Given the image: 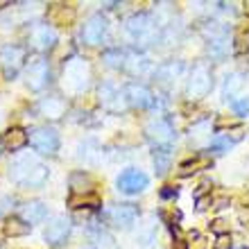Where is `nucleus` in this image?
I'll use <instances>...</instances> for the list:
<instances>
[{
	"label": "nucleus",
	"instance_id": "obj_14",
	"mask_svg": "<svg viewBox=\"0 0 249 249\" xmlns=\"http://www.w3.org/2000/svg\"><path fill=\"white\" fill-rule=\"evenodd\" d=\"M77 18V9L75 5H68V2H54V5L48 7V23L59 27H71Z\"/></svg>",
	"mask_w": 249,
	"mask_h": 249
},
{
	"label": "nucleus",
	"instance_id": "obj_9",
	"mask_svg": "<svg viewBox=\"0 0 249 249\" xmlns=\"http://www.w3.org/2000/svg\"><path fill=\"white\" fill-rule=\"evenodd\" d=\"M154 20L147 16V14H136L127 18V34H129L134 41H141V43H147V41L154 39Z\"/></svg>",
	"mask_w": 249,
	"mask_h": 249
},
{
	"label": "nucleus",
	"instance_id": "obj_27",
	"mask_svg": "<svg viewBox=\"0 0 249 249\" xmlns=\"http://www.w3.org/2000/svg\"><path fill=\"white\" fill-rule=\"evenodd\" d=\"M209 204H213L211 193H206L204 197H197V211H206V209H209Z\"/></svg>",
	"mask_w": 249,
	"mask_h": 249
},
{
	"label": "nucleus",
	"instance_id": "obj_31",
	"mask_svg": "<svg viewBox=\"0 0 249 249\" xmlns=\"http://www.w3.org/2000/svg\"><path fill=\"white\" fill-rule=\"evenodd\" d=\"M177 195V188H172V186H165L163 190H161V197H165V199H168V197H175Z\"/></svg>",
	"mask_w": 249,
	"mask_h": 249
},
{
	"label": "nucleus",
	"instance_id": "obj_21",
	"mask_svg": "<svg viewBox=\"0 0 249 249\" xmlns=\"http://www.w3.org/2000/svg\"><path fill=\"white\" fill-rule=\"evenodd\" d=\"M233 53L236 54H249V25L243 23V25L236 30V36H233Z\"/></svg>",
	"mask_w": 249,
	"mask_h": 249
},
{
	"label": "nucleus",
	"instance_id": "obj_4",
	"mask_svg": "<svg viewBox=\"0 0 249 249\" xmlns=\"http://www.w3.org/2000/svg\"><path fill=\"white\" fill-rule=\"evenodd\" d=\"M211 86H213V79H211L209 66L197 64L195 68H193L188 86H186V95H188V100H199L211 91Z\"/></svg>",
	"mask_w": 249,
	"mask_h": 249
},
{
	"label": "nucleus",
	"instance_id": "obj_8",
	"mask_svg": "<svg viewBox=\"0 0 249 249\" xmlns=\"http://www.w3.org/2000/svg\"><path fill=\"white\" fill-rule=\"evenodd\" d=\"M107 32H109L107 18L102 14H93L91 18L84 23V27H82V41L86 46H100L107 39Z\"/></svg>",
	"mask_w": 249,
	"mask_h": 249
},
{
	"label": "nucleus",
	"instance_id": "obj_6",
	"mask_svg": "<svg viewBox=\"0 0 249 249\" xmlns=\"http://www.w3.org/2000/svg\"><path fill=\"white\" fill-rule=\"evenodd\" d=\"M107 222L116 227V229H129L131 224L136 222L138 217V209L134 204H116V206H109V209L102 213Z\"/></svg>",
	"mask_w": 249,
	"mask_h": 249
},
{
	"label": "nucleus",
	"instance_id": "obj_26",
	"mask_svg": "<svg viewBox=\"0 0 249 249\" xmlns=\"http://www.w3.org/2000/svg\"><path fill=\"white\" fill-rule=\"evenodd\" d=\"M188 249H206V240L204 238H199L193 231V236H190V243H188Z\"/></svg>",
	"mask_w": 249,
	"mask_h": 249
},
{
	"label": "nucleus",
	"instance_id": "obj_7",
	"mask_svg": "<svg viewBox=\"0 0 249 249\" xmlns=\"http://www.w3.org/2000/svg\"><path fill=\"white\" fill-rule=\"evenodd\" d=\"M116 186H118V190L124 193V195H138V193H143V190L150 186V177H147L143 170L127 168V170L118 177Z\"/></svg>",
	"mask_w": 249,
	"mask_h": 249
},
{
	"label": "nucleus",
	"instance_id": "obj_2",
	"mask_svg": "<svg viewBox=\"0 0 249 249\" xmlns=\"http://www.w3.org/2000/svg\"><path fill=\"white\" fill-rule=\"evenodd\" d=\"M27 64V50L23 46H2L0 48V68L7 79H12L18 75V71Z\"/></svg>",
	"mask_w": 249,
	"mask_h": 249
},
{
	"label": "nucleus",
	"instance_id": "obj_20",
	"mask_svg": "<svg viewBox=\"0 0 249 249\" xmlns=\"http://www.w3.org/2000/svg\"><path fill=\"white\" fill-rule=\"evenodd\" d=\"M68 206L71 209H100L102 206V199L95 193H89V195H72L68 199Z\"/></svg>",
	"mask_w": 249,
	"mask_h": 249
},
{
	"label": "nucleus",
	"instance_id": "obj_23",
	"mask_svg": "<svg viewBox=\"0 0 249 249\" xmlns=\"http://www.w3.org/2000/svg\"><path fill=\"white\" fill-rule=\"evenodd\" d=\"M231 111L236 116H247L249 113V98H238L231 102Z\"/></svg>",
	"mask_w": 249,
	"mask_h": 249
},
{
	"label": "nucleus",
	"instance_id": "obj_32",
	"mask_svg": "<svg viewBox=\"0 0 249 249\" xmlns=\"http://www.w3.org/2000/svg\"><path fill=\"white\" fill-rule=\"evenodd\" d=\"M175 249H188V243H186V240H177V243H175Z\"/></svg>",
	"mask_w": 249,
	"mask_h": 249
},
{
	"label": "nucleus",
	"instance_id": "obj_24",
	"mask_svg": "<svg viewBox=\"0 0 249 249\" xmlns=\"http://www.w3.org/2000/svg\"><path fill=\"white\" fill-rule=\"evenodd\" d=\"M211 231H213L215 236H227V233H229V224L217 217V220H213V222H211Z\"/></svg>",
	"mask_w": 249,
	"mask_h": 249
},
{
	"label": "nucleus",
	"instance_id": "obj_10",
	"mask_svg": "<svg viewBox=\"0 0 249 249\" xmlns=\"http://www.w3.org/2000/svg\"><path fill=\"white\" fill-rule=\"evenodd\" d=\"M145 134H147V138H150L152 143H157V147H168V145L175 141V129H172L170 120L165 118H154L150 120V124H147V129H145Z\"/></svg>",
	"mask_w": 249,
	"mask_h": 249
},
{
	"label": "nucleus",
	"instance_id": "obj_13",
	"mask_svg": "<svg viewBox=\"0 0 249 249\" xmlns=\"http://www.w3.org/2000/svg\"><path fill=\"white\" fill-rule=\"evenodd\" d=\"M124 98L134 109H150L154 107V93L143 84H127L124 86Z\"/></svg>",
	"mask_w": 249,
	"mask_h": 249
},
{
	"label": "nucleus",
	"instance_id": "obj_17",
	"mask_svg": "<svg viewBox=\"0 0 249 249\" xmlns=\"http://www.w3.org/2000/svg\"><path fill=\"white\" fill-rule=\"evenodd\" d=\"M211 161L209 157H204V154H197V157L188 159V161H184V163L179 165V177H190V175H197L199 170H206V168H211Z\"/></svg>",
	"mask_w": 249,
	"mask_h": 249
},
{
	"label": "nucleus",
	"instance_id": "obj_22",
	"mask_svg": "<svg viewBox=\"0 0 249 249\" xmlns=\"http://www.w3.org/2000/svg\"><path fill=\"white\" fill-rule=\"evenodd\" d=\"M154 168H157V175L168 172V168H170V150L168 147H157L154 150Z\"/></svg>",
	"mask_w": 249,
	"mask_h": 249
},
{
	"label": "nucleus",
	"instance_id": "obj_19",
	"mask_svg": "<svg viewBox=\"0 0 249 249\" xmlns=\"http://www.w3.org/2000/svg\"><path fill=\"white\" fill-rule=\"evenodd\" d=\"M93 179L84 172H72L71 175V188H72V195H89L93 193Z\"/></svg>",
	"mask_w": 249,
	"mask_h": 249
},
{
	"label": "nucleus",
	"instance_id": "obj_12",
	"mask_svg": "<svg viewBox=\"0 0 249 249\" xmlns=\"http://www.w3.org/2000/svg\"><path fill=\"white\" fill-rule=\"evenodd\" d=\"M27 39H30V43H32L36 50H50V48H54V43H57V34H54V30L50 25H46V23H36V25L30 27Z\"/></svg>",
	"mask_w": 249,
	"mask_h": 249
},
{
	"label": "nucleus",
	"instance_id": "obj_15",
	"mask_svg": "<svg viewBox=\"0 0 249 249\" xmlns=\"http://www.w3.org/2000/svg\"><path fill=\"white\" fill-rule=\"evenodd\" d=\"M2 147L9 152H18L23 150L27 143H30V134H27L23 127H9V129L2 134Z\"/></svg>",
	"mask_w": 249,
	"mask_h": 249
},
{
	"label": "nucleus",
	"instance_id": "obj_5",
	"mask_svg": "<svg viewBox=\"0 0 249 249\" xmlns=\"http://www.w3.org/2000/svg\"><path fill=\"white\" fill-rule=\"evenodd\" d=\"M30 145L39 154H54L59 150V134L53 129V127H36V129L30 131Z\"/></svg>",
	"mask_w": 249,
	"mask_h": 249
},
{
	"label": "nucleus",
	"instance_id": "obj_1",
	"mask_svg": "<svg viewBox=\"0 0 249 249\" xmlns=\"http://www.w3.org/2000/svg\"><path fill=\"white\" fill-rule=\"evenodd\" d=\"M9 177H12L14 184L25 186V188H36V186H43V184H46L48 168L41 163L36 157L20 154V157H16L12 161Z\"/></svg>",
	"mask_w": 249,
	"mask_h": 249
},
{
	"label": "nucleus",
	"instance_id": "obj_25",
	"mask_svg": "<svg viewBox=\"0 0 249 249\" xmlns=\"http://www.w3.org/2000/svg\"><path fill=\"white\" fill-rule=\"evenodd\" d=\"M213 249H233V243H231V236H217L215 243H213Z\"/></svg>",
	"mask_w": 249,
	"mask_h": 249
},
{
	"label": "nucleus",
	"instance_id": "obj_3",
	"mask_svg": "<svg viewBox=\"0 0 249 249\" xmlns=\"http://www.w3.org/2000/svg\"><path fill=\"white\" fill-rule=\"evenodd\" d=\"M25 77H27V86L32 91H41L46 89L48 77H50V68H48V61L41 57V54H34L30 57L25 64Z\"/></svg>",
	"mask_w": 249,
	"mask_h": 249
},
{
	"label": "nucleus",
	"instance_id": "obj_29",
	"mask_svg": "<svg viewBox=\"0 0 249 249\" xmlns=\"http://www.w3.org/2000/svg\"><path fill=\"white\" fill-rule=\"evenodd\" d=\"M233 124H238L233 118H217V120H215V129L220 131L222 127H233Z\"/></svg>",
	"mask_w": 249,
	"mask_h": 249
},
{
	"label": "nucleus",
	"instance_id": "obj_30",
	"mask_svg": "<svg viewBox=\"0 0 249 249\" xmlns=\"http://www.w3.org/2000/svg\"><path fill=\"white\" fill-rule=\"evenodd\" d=\"M233 82H229V79H227V84H224V93H231L233 91V89H238V86H240V77H238V75H233Z\"/></svg>",
	"mask_w": 249,
	"mask_h": 249
},
{
	"label": "nucleus",
	"instance_id": "obj_11",
	"mask_svg": "<svg viewBox=\"0 0 249 249\" xmlns=\"http://www.w3.org/2000/svg\"><path fill=\"white\" fill-rule=\"evenodd\" d=\"M71 220L64 215L54 217L53 222L46 227V231H43V238H46V243L50 245V247H59V245H64L66 240H68V236H71Z\"/></svg>",
	"mask_w": 249,
	"mask_h": 249
},
{
	"label": "nucleus",
	"instance_id": "obj_28",
	"mask_svg": "<svg viewBox=\"0 0 249 249\" xmlns=\"http://www.w3.org/2000/svg\"><path fill=\"white\" fill-rule=\"evenodd\" d=\"M229 202H231L229 195L215 197V199H213V204H211V209H224V206H229Z\"/></svg>",
	"mask_w": 249,
	"mask_h": 249
},
{
	"label": "nucleus",
	"instance_id": "obj_18",
	"mask_svg": "<svg viewBox=\"0 0 249 249\" xmlns=\"http://www.w3.org/2000/svg\"><path fill=\"white\" fill-rule=\"evenodd\" d=\"M20 217L32 227V224L41 222V220L46 217V206L41 202H27V204H23V209H20Z\"/></svg>",
	"mask_w": 249,
	"mask_h": 249
},
{
	"label": "nucleus",
	"instance_id": "obj_16",
	"mask_svg": "<svg viewBox=\"0 0 249 249\" xmlns=\"http://www.w3.org/2000/svg\"><path fill=\"white\" fill-rule=\"evenodd\" d=\"M2 233H5L7 238H23L30 233V224H27L20 215H9V217H5Z\"/></svg>",
	"mask_w": 249,
	"mask_h": 249
}]
</instances>
